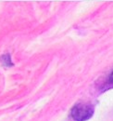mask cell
<instances>
[{
	"mask_svg": "<svg viewBox=\"0 0 113 121\" xmlns=\"http://www.w3.org/2000/svg\"><path fill=\"white\" fill-rule=\"evenodd\" d=\"M0 61L3 65L5 66H12L13 63L11 61V57L9 54H5V55H2L1 58H0Z\"/></svg>",
	"mask_w": 113,
	"mask_h": 121,
	"instance_id": "cell-2",
	"label": "cell"
},
{
	"mask_svg": "<svg viewBox=\"0 0 113 121\" xmlns=\"http://www.w3.org/2000/svg\"><path fill=\"white\" fill-rule=\"evenodd\" d=\"M108 83H109V85L113 86V71L109 74V76L108 77Z\"/></svg>",
	"mask_w": 113,
	"mask_h": 121,
	"instance_id": "cell-3",
	"label": "cell"
},
{
	"mask_svg": "<svg viewBox=\"0 0 113 121\" xmlns=\"http://www.w3.org/2000/svg\"><path fill=\"white\" fill-rule=\"evenodd\" d=\"M93 115L94 107L87 104H77L71 110V117L74 121H86Z\"/></svg>",
	"mask_w": 113,
	"mask_h": 121,
	"instance_id": "cell-1",
	"label": "cell"
}]
</instances>
